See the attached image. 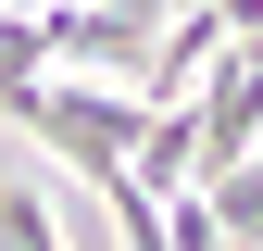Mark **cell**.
I'll return each instance as SVG.
<instances>
[{"mask_svg":"<svg viewBox=\"0 0 263 251\" xmlns=\"http://www.w3.org/2000/svg\"><path fill=\"white\" fill-rule=\"evenodd\" d=\"M0 251H63V226H50V188L0 176Z\"/></svg>","mask_w":263,"mask_h":251,"instance_id":"277c9868","label":"cell"},{"mask_svg":"<svg viewBox=\"0 0 263 251\" xmlns=\"http://www.w3.org/2000/svg\"><path fill=\"white\" fill-rule=\"evenodd\" d=\"M201 201H213V226H226V251H263V164H238V176H213Z\"/></svg>","mask_w":263,"mask_h":251,"instance_id":"3957f363","label":"cell"},{"mask_svg":"<svg viewBox=\"0 0 263 251\" xmlns=\"http://www.w3.org/2000/svg\"><path fill=\"white\" fill-rule=\"evenodd\" d=\"M188 126H201V188H213V176H238V164H263V38H238V50L201 76Z\"/></svg>","mask_w":263,"mask_h":251,"instance_id":"7a4b0ae2","label":"cell"},{"mask_svg":"<svg viewBox=\"0 0 263 251\" xmlns=\"http://www.w3.org/2000/svg\"><path fill=\"white\" fill-rule=\"evenodd\" d=\"M163 251H226V226H213L201 188H188V201H163Z\"/></svg>","mask_w":263,"mask_h":251,"instance_id":"5b68a950","label":"cell"},{"mask_svg":"<svg viewBox=\"0 0 263 251\" xmlns=\"http://www.w3.org/2000/svg\"><path fill=\"white\" fill-rule=\"evenodd\" d=\"M0 126L50 138L63 164L101 188V176H125V164H138V138H151V101H125V88H88V76H38V88H0Z\"/></svg>","mask_w":263,"mask_h":251,"instance_id":"6da1fadb","label":"cell"}]
</instances>
